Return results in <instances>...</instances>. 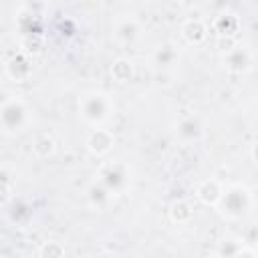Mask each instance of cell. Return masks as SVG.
I'll return each instance as SVG.
<instances>
[{"mask_svg": "<svg viewBox=\"0 0 258 258\" xmlns=\"http://www.w3.org/2000/svg\"><path fill=\"white\" fill-rule=\"evenodd\" d=\"M169 218H171V222H175V224H185V222H189V220H191V206H189L187 202H183V200L173 202V204H171V210H169Z\"/></svg>", "mask_w": 258, "mask_h": 258, "instance_id": "obj_8", "label": "cell"}, {"mask_svg": "<svg viewBox=\"0 0 258 258\" xmlns=\"http://www.w3.org/2000/svg\"><path fill=\"white\" fill-rule=\"evenodd\" d=\"M26 123V107L22 105V101H8L4 103V107L0 109V125L8 131H18L22 129Z\"/></svg>", "mask_w": 258, "mask_h": 258, "instance_id": "obj_1", "label": "cell"}, {"mask_svg": "<svg viewBox=\"0 0 258 258\" xmlns=\"http://www.w3.org/2000/svg\"><path fill=\"white\" fill-rule=\"evenodd\" d=\"M191 127H198L194 119H189V121H183V123H181V129H179V133H181V135H183V133H187L189 137H194V135H196V131H191Z\"/></svg>", "mask_w": 258, "mask_h": 258, "instance_id": "obj_11", "label": "cell"}, {"mask_svg": "<svg viewBox=\"0 0 258 258\" xmlns=\"http://www.w3.org/2000/svg\"><path fill=\"white\" fill-rule=\"evenodd\" d=\"M181 32H183V38L187 42H194V44H198V42H202L206 38V26L200 20H187L183 24Z\"/></svg>", "mask_w": 258, "mask_h": 258, "instance_id": "obj_5", "label": "cell"}, {"mask_svg": "<svg viewBox=\"0 0 258 258\" xmlns=\"http://www.w3.org/2000/svg\"><path fill=\"white\" fill-rule=\"evenodd\" d=\"M198 198L204 204H216L222 198V189H220V185L216 181H204L198 187Z\"/></svg>", "mask_w": 258, "mask_h": 258, "instance_id": "obj_7", "label": "cell"}, {"mask_svg": "<svg viewBox=\"0 0 258 258\" xmlns=\"http://www.w3.org/2000/svg\"><path fill=\"white\" fill-rule=\"evenodd\" d=\"M38 254H40V256H48V258H52V256H62V254H64V248H62L58 242H46V244L40 248Z\"/></svg>", "mask_w": 258, "mask_h": 258, "instance_id": "obj_10", "label": "cell"}, {"mask_svg": "<svg viewBox=\"0 0 258 258\" xmlns=\"http://www.w3.org/2000/svg\"><path fill=\"white\" fill-rule=\"evenodd\" d=\"M81 109H83V117H85L87 121L97 123V121H103V119L109 115L111 105H109V101H107L103 95H87V97L83 99Z\"/></svg>", "mask_w": 258, "mask_h": 258, "instance_id": "obj_2", "label": "cell"}, {"mask_svg": "<svg viewBox=\"0 0 258 258\" xmlns=\"http://www.w3.org/2000/svg\"><path fill=\"white\" fill-rule=\"evenodd\" d=\"M54 139L48 135V133H42V135H38L36 139H34V143H32V149H34V153L36 155H40V157H48V155H52L54 153Z\"/></svg>", "mask_w": 258, "mask_h": 258, "instance_id": "obj_9", "label": "cell"}, {"mask_svg": "<svg viewBox=\"0 0 258 258\" xmlns=\"http://www.w3.org/2000/svg\"><path fill=\"white\" fill-rule=\"evenodd\" d=\"M6 71H8V75H10L12 79L22 81V79H26V77L30 75V64H28V60H26L24 56H14V58L6 64Z\"/></svg>", "mask_w": 258, "mask_h": 258, "instance_id": "obj_6", "label": "cell"}, {"mask_svg": "<svg viewBox=\"0 0 258 258\" xmlns=\"http://www.w3.org/2000/svg\"><path fill=\"white\" fill-rule=\"evenodd\" d=\"M119 36H125V38H133V36H135V26L131 24L129 28H127V26H125V28H121V30H119Z\"/></svg>", "mask_w": 258, "mask_h": 258, "instance_id": "obj_12", "label": "cell"}, {"mask_svg": "<svg viewBox=\"0 0 258 258\" xmlns=\"http://www.w3.org/2000/svg\"><path fill=\"white\" fill-rule=\"evenodd\" d=\"M113 143H115V137H113V133L107 131V129H95V131L89 135V139H87V147H89V151L95 153V155L107 153V151L113 147Z\"/></svg>", "mask_w": 258, "mask_h": 258, "instance_id": "obj_3", "label": "cell"}, {"mask_svg": "<svg viewBox=\"0 0 258 258\" xmlns=\"http://www.w3.org/2000/svg\"><path fill=\"white\" fill-rule=\"evenodd\" d=\"M111 75L117 83H127L133 79V62L127 58H117L111 64Z\"/></svg>", "mask_w": 258, "mask_h": 258, "instance_id": "obj_4", "label": "cell"}]
</instances>
